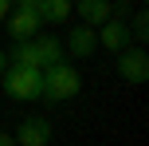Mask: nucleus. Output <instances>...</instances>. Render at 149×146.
Listing matches in <instances>:
<instances>
[{
	"mask_svg": "<svg viewBox=\"0 0 149 146\" xmlns=\"http://www.w3.org/2000/svg\"><path fill=\"white\" fill-rule=\"evenodd\" d=\"M0 91L16 103H36V99H43V71L24 67V63H8L4 75H0Z\"/></svg>",
	"mask_w": 149,
	"mask_h": 146,
	"instance_id": "1",
	"label": "nucleus"
},
{
	"mask_svg": "<svg viewBox=\"0 0 149 146\" xmlns=\"http://www.w3.org/2000/svg\"><path fill=\"white\" fill-rule=\"evenodd\" d=\"M82 91V71L74 67V63H51V67H43V99L51 103H67L74 95Z\"/></svg>",
	"mask_w": 149,
	"mask_h": 146,
	"instance_id": "2",
	"label": "nucleus"
},
{
	"mask_svg": "<svg viewBox=\"0 0 149 146\" xmlns=\"http://www.w3.org/2000/svg\"><path fill=\"white\" fill-rule=\"evenodd\" d=\"M114 55H118V75L126 79V83L141 87L149 79V55H145L141 44H126L122 51H114Z\"/></svg>",
	"mask_w": 149,
	"mask_h": 146,
	"instance_id": "3",
	"label": "nucleus"
},
{
	"mask_svg": "<svg viewBox=\"0 0 149 146\" xmlns=\"http://www.w3.org/2000/svg\"><path fill=\"white\" fill-rule=\"evenodd\" d=\"M98 47H106V51H122L126 44H134V36H130V20H122V16H110L106 24H98Z\"/></svg>",
	"mask_w": 149,
	"mask_h": 146,
	"instance_id": "4",
	"label": "nucleus"
},
{
	"mask_svg": "<svg viewBox=\"0 0 149 146\" xmlns=\"http://www.w3.org/2000/svg\"><path fill=\"white\" fill-rule=\"evenodd\" d=\"M94 47H98V32L90 28V24H74V28L67 32V39H63V51L74 55V59L94 55Z\"/></svg>",
	"mask_w": 149,
	"mask_h": 146,
	"instance_id": "5",
	"label": "nucleus"
},
{
	"mask_svg": "<svg viewBox=\"0 0 149 146\" xmlns=\"http://www.w3.org/2000/svg\"><path fill=\"white\" fill-rule=\"evenodd\" d=\"M4 28H8L12 39H31L43 24H39V16L31 12V8H12V12L4 16Z\"/></svg>",
	"mask_w": 149,
	"mask_h": 146,
	"instance_id": "6",
	"label": "nucleus"
},
{
	"mask_svg": "<svg viewBox=\"0 0 149 146\" xmlns=\"http://www.w3.org/2000/svg\"><path fill=\"white\" fill-rule=\"evenodd\" d=\"M51 142V123H47L43 115H31L20 123V130H16V146H47Z\"/></svg>",
	"mask_w": 149,
	"mask_h": 146,
	"instance_id": "7",
	"label": "nucleus"
},
{
	"mask_svg": "<svg viewBox=\"0 0 149 146\" xmlns=\"http://www.w3.org/2000/svg\"><path fill=\"white\" fill-rule=\"evenodd\" d=\"M31 47H36V63H39V71L43 67H51V63H59L63 55V39L59 36H51V32H36L31 36Z\"/></svg>",
	"mask_w": 149,
	"mask_h": 146,
	"instance_id": "8",
	"label": "nucleus"
},
{
	"mask_svg": "<svg viewBox=\"0 0 149 146\" xmlns=\"http://www.w3.org/2000/svg\"><path fill=\"white\" fill-rule=\"evenodd\" d=\"M82 24H90V28H98V24H106L114 16V0H74V12Z\"/></svg>",
	"mask_w": 149,
	"mask_h": 146,
	"instance_id": "9",
	"label": "nucleus"
},
{
	"mask_svg": "<svg viewBox=\"0 0 149 146\" xmlns=\"http://www.w3.org/2000/svg\"><path fill=\"white\" fill-rule=\"evenodd\" d=\"M31 12L39 16V24H63V20H71L74 0H36Z\"/></svg>",
	"mask_w": 149,
	"mask_h": 146,
	"instance_id": "10",
	"label": "nucleus"
},
{
	"mask_svg": "<svg viewBox=\"0 0 149 146\" xmlns=\"http://www.w3.org/2000/svg\"><path fill=\"white\" fill-rule=\"evenodd\" d=\"M8 63H24V67H39L36 63V47H31V39H12V47H8Z\"/></svg>",
	"mask_w": 149,
	"mask_h": 146,
	"instance_id": "11",
	"label": "nucleus"
},
{
	"mask_svg": "<svg viewBox=\"0 0 149 146\" xmlns=\"http://www.w3.org/2000/svg\"><path fill=\"white\" fill-rule=\"evenodd\" d=\"M130 36H134V44H145V36H149V12L145 8H137V12H130Z\"/></svg>",
	"mask_w": 149,
	"mask_h": 146,
	"instance_id": "12",
	"label": "nucleus"
},
{
	"mask_svg": "<svg viewBox=\"0 0 149 146\" xmlns=\"http://www.w3.org/2000/svg\"><path fill=\"white\" fill-rule=\"evenodd\" d=\"M0 146H16V134H8V130H0Z\"/></svg>",
	"mask_w": 149,
	"mask_h": 146,
	"instance_id": "13",
	"label": "nucleus"
},
{
	"mask_svg": "<svg viewBox=\"0 0 149 146\" xmlns=\"http://www.w3.org/2000/svg\"><path fill=\"white\" fill-rule=\"evenodd\" d=\"M12 12V0H0V24H4V16Z\"/></svg>",
	"mask_w": 149,
	"mask_h": 146,
	"instance_id": "14",
	"label": "nucleus"
},
{
	"mask_svg": "<svg viewBox=\"0 0 149 146\" xmlns=\"http://www.w3.org/2000/svg\"><path fill=\"white\" fill-rule=\"evenodd\" d=\"M12 8H36V0H12Z\"/></svg>",
	"mask_w": 149,
	"mask_h": 146,
	"instance_id": "15",
	"label": "nucleus"
},
{
	"mask_svg": "<svg viewBox=\"0 0 149 146\" xmlns=\"http://www.w3.org/2000/svg\"><path fill=\"white\" fill-rule=\"evenodd\" d=\"M4 67H8V55H4V51H0V75H4Z\"/></svg>",
	"mask_w": 149,
	"mask_h": 146,
	"instance_id": "16",
	"label": "nucleus"
},
{
	"mask_svg": "<svg viewBox=\"0 0 149 146\" xmlns=\"http://www.w3.org/2000/svg\"><path fill=\"white\" fill-rule=\"evenodd\" d=\"M137 4H141V8H145V0H137Z\"/></svg>",
	"mask_w": 149,
	"mask_h": 146,
	"instance_id": "17",
	"label": "nucleus"
}]
</instances>
